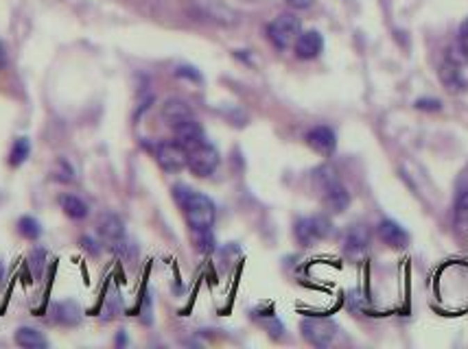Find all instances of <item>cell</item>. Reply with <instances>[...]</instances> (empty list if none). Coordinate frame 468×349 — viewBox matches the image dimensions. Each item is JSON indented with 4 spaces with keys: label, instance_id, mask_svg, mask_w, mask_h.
Segmentation results:
<instances>
[{
    "label": "cell",
    "instance_id": "6da1fadb",
    "mask_svg": "<svg viewBox=\"0 0 468 349\" xmlns=\"http://www.w3.org/2000/svg\"><path fill=\"white\" fill-rule=\"evenodd\" d=\"M175 194L184 207L186 221L193 227V232H202V230H210V227H213L217 210H215V203L210 201L206 194L184 188V186L175 188Z\"/></svg>",
    "mask_w": 468,
    "mask_h": 349
},
{
    "label": "cell",
    "instance_id": "7a4b0ae2",
    "mask_svg": "<svg viewBox=\"0 0 468 349\" xmlns=\"http://www.w3.org/2000/svg\"><path fill=\"white\" fill-rule=\"evenodd\" d=\"M315 184H318V188L322 192V201L328 212L339 214V212H344L350 205V192L346 190L344 184H339V179L335 177L333 169L322 166V169L315 171Z\"/></svg>",
    "mask_w": 468,
    "mask_h": 349
},
{
    "label": "cell",
    "instance_id": "3957f363",
    "mask_svg": "<svg viewBox=\"0 0 468 349\" xmlns=\"http://www.w3.org/2000/svg\"><path fill=\"white\" fill-rule=\"evenodd\" d=\"M300 33H302V24L293 13H280V16L267 26L269 42L280 51L293 46Z\"/></svg>",
    "mask_w": 468,
    "mask_h": 349
},
{
    "label": "cell",
    "instance_id": "277c9868",
    "mask_svg": "<svg viewBox=\"0 0 468 349\" xmlns=\"http://www.w3.org/2000/svg\"><path fill=\"white\" fill-rule=\"evenodd\" d=\"M302 337H305L311 345L315 347H328L335 341L337 325L330 318H320V316H309L300 323Z\"/></svg>",
    "mask_w": 468,
    "mask_h": 349
},
{
    "label": "cell",
    "instance_id": "5b68a950",
    "mask_svg": "<svg viewBox=\"0 0 468 349\" xmlns=\"http://www.w3.org/2000/svg\"><path fill=\"white\" fill-rule=\"evenodd\" d=\"M186 166L191 169V173L197 175V177L213 175L217 171V166H219V151L215 146H210V144L204 142L197 148L188 151V162H186Z\"/></svg>",
    "mask_w": 468,
    "mask_h": 349
},
{
    "label": "cell",
    "instance_id": "8992f818",
    "mask_svg": "<svg viewBox=\"0 0 468 349\" xmlns=\"http://www.w3.org/2000/svg\"><path fill=\"white\" fill-rule=\"evenodd\" d=\"M330 234H333V225L324 216H309L296 223V238L307 247L322 238H328Z\"/></svg>",
    "mask_w": 468,
    "mask_h": 349
},
{
    "label": "cell",
    "instance_id": "52a82bcc",
    "mask_svg": "<svg viewBox=\"0 0 468 349\" xmlns=\"http://www.w3.org/2000/svg\"><path fill=\"white\" fill-rule=\"evenodd\" d=\"M156 158H158V164L162 166L164 171L169 173H177L182 171L186 162H188V151L182 148L177 142H162L156 151Z\"/></svg>",
    "mask_w": 468,
    "mask_h": 349
},
{
    "label": "cell",
    "instance_id": "ba28073f",
    "mask_svg": "<svg viewBox=\"0 0 468 349\" xmlns=\"http://www.w3.org/2000/svg\"><path fill=\"white\" fill-rule=\"evenodd\" d=\"M173 131H175V142L186 151H193V148H197L200 144L206 142L204 140V129L195 118L179 123L177 127H173Z\"/></svg>",
    "mask_w": 468,
    "mask_h": 349
},
{
    "label": "cell",
    "instance_id": "9c48e42d",
    "mask_svg": "<svg viewBox=\"0 0 468 349\" xmlns=\"http://www.w3.org/2000/svg\"><path fill=\"white\" fill-rule=\"evenodd\" d=\"M368 245H370V230L361 223L350 225L348 230H346L344 238H341V247L348 255L364 253L368 249Z\"/></svg>",
    "mask_w": 468,
    "mask_h": 349
},
{
    "label": "cell",
    "instance_id": "30bf717a",
    "mask_svg": "<svg viewBox=\"0 0 468 349\" xmlns=\"http://www.w3.org/2000/svg\"><path fill=\"white\" fill-rule=\"evenodd\" d=\"M307 142H309L311 148L318 151V153L330 155L335 151V146H337V135H335V131L330 129V127L320 125V127H313L307 133Z\"/></svg>",
    "mask_w": 468,
    "mask_h": 349
},
{
    "label": "cell",
    "instance_id": "8fae6325",
    "mask_svg": "<svg viewBox=\"0 0 468 349\" xmlns=\"http://www.w3.org/2000/svg\"><path fill=\"white\" fill-rule=\"evenodd\" d=\"M379 238L385 242V245L394 247V249H403L410 245V234L405 232V227H401L392 219H383L379 223Z\"/></svg>",
    "mask_w": 468,
    "mask_h": 349
},
{
    "label": "cell",
    "instance_id": "7c38bea8",
    "mask_svg": "<svg viewBox=\"0 0 468 349\" xmlns=\"http://www.w3.org/2000/svg\"><path fill=\"white\" fill-rule=\"evenodd\" d=\"M324 49V40L318 31H305L300 33L296 44H293V51L300 59H315Z\"/></svg>",
    "mask_w": 468,
    "mask_h": 349
},
{
    "label": "cell",
    "instance_id": "4fadbf2b",
    "mask_svg": "<svg viewBox=\"0 0 468 349\" xmlns=\"http://www.w3.org/2000/svg\"><path fill=\"white\" fill-rule=\"evenodd\" d=\"M162 118L167 120V125L177 127L179 123L193 118V110H191V105L182 99H169L162 105Z\"/></svg>",
    "mask_w": 468,
    "mask_h": 349
},
{
    "label": "cell",
    "instance_id": "5bb4252c",
    "mask_svg": "<svg viewBox=\"0 0 468 349\" xmlns=\"http://www.w3.org/2000/svg\"><path fill=\"white\" fill-rule=\"evenodd\" d=\"M99 234L105 240H120L125 236V223L120 221L116 214H103L99 219Z\"/></svg>",
    "mask_w": 468,
    "mask_h": 349
},
{
    "label": "cell",
    "instance_id": "9a60e30c",
    "mask_svg": "<svg viewBox=\"0 0 468 349\" xmlns=\"http://www.w3.org/2000/svg\"><path fill=\"white\" fill-rule=\"evenodd\" d=\"M55 318L64 325H77L81 321V308L74 301H62L53 308Z\"/></svg>",
    "mask_w": 468,
    "mask_h": 349
},
{
    "label": "cell",
    "instance_id": "2e32d148",
    "mask_svg": "<svg viewBox=\"0 0 468 349\" xmlns=\"http://www.w3.org/2000/svg\"><path fill=\"white\" fill-rule=\"evenodd\" d=\"M16 343L20 347H31V349H38V347H49V341L47 337L40 332V330H33V327H20L16 332Z\"/></svg>",
    "mask_w": 468,
    "mask_h": 349
},
{
    "label": "cell",
    "instance_id": "e0dca14e",
    "mask_svg": "<svg viewBox=\"0 0 468 349\" xmlns=\"http://www.w3.org/2000/svg\"><path fill=\"white\" fill-rule=\"evenodd\" d=\"M59 205H62L64 214L70 216V219H86L88 216V205L79 199V196L74 194H64L62 199H59Z\"/></svg>",
    "mask_w": 468,
    "mask_h": 349
},
{
    "label": "cell",
    "instance_id": "ac0fdd59",
    "mask_svg": "<svg viewBox=\"0 0 468 349\" xmlns=\"http://www.w3.org/2000/svg\"><path fill=\"white\" fill-rule=\"evenodd\" d=\"M29 153H31V142H29L26 138H18L16 142H13L11 146V153H9V164L16 169V166L24 164Z\"/></svg>",
    "mask_w": 468,
    "mask_h": 349
},
{
    "label": "cell",
    "instance_id": "d6986e66",
    "mask_svg": "<svg viewBox=\"0 0 468 349\" xmlns=\"http://www.w3.org/2000/svg\"><path fill=\"white\" fill-rule=\"evenodd\" d=\"M18 232L29 240H38L42 236V225L33 216H22L18 221Z\"/></svg>",
    "mask_w": 468,
    "mask_h": 349
},
{
    "label": "cell",
    "instance_id": "ffe728a7",
    "mask_svg": "<svg viewBox=\"0 0 468 349\" xmlns=\"http://www.w3.org/2000/svg\"><path fill=\"white\" fill-rule=\"evenodd\" d=\"M455 221L460 227H468V188H464L455 199Z\"/></svg>",
    "mask_w": 468,
    "mask_h": 349
},
{
    "label": "cell",
    "instance_id": "44dd1931",
    "mask_svg": "<svg viewBox=\"0 0 468 349\" xmlns=\"http://www.w3.org/2000/svg\"><path fill=\"white\" fill-rule=\"evenodd\" d=\"M442 81L451 87V90H460L464 85L462 77H460V70L455 64H449V66H442Z\"/></svg>",
    "mask_w": 468,
    "mask_h": 349
},
{
    "label": "cell",
    "instance_id": "7402d4cb",
    "mask_svg": "<svg viewBox=\"0 0 468 349\" xmlns=\"http://www.w3.org/2000/svg\"><path fill=\"white\" fill-rule=\"evenodd\" d=\"M53 177L64 181V184H68V181H74V171L66 160H57L55 169H53Z\"/></svg>",
    "mask_w": 468,
    "mask_h": 349
},
{
    "label": "cell",
    "instance_id": "603a6c76",
    "mask_svg": "<svg viewBox=\"0 0 468 349\" xmlns=\"http://www.w3.org/2000/svg\"><path fill=\"white\" fill-rule=\"evenodd\" d=\"M449 62L455 64V66H462V64H468V44H458V46H453L449 51Z\"/></svg>",
    "mask_w": 468,
    "mask_h": 349
},
{
    "label": "cell",
    "instance_id": "cb8c5ba5",
    "mask_svg": "<svg viewBox=\"0 0 468 349\" xmlns=\"http://www.w3.org/2000/svg\"><path fill=\"white\" fill-rule=\"evenodd\" d=\"M195 238H197V245L202 251H213L215 247V238L210 234V230H202V232H195Z\"/></svg>",
    "mask_w": 468,
    "mask_h": 349
},
{
    "label": "cell",
    "instance_id": "d4e9b609",
    "mask_svg": "<svg viewBox=\"0 0 468 349\" xmlns=\"http://www.w3.org/2000/svg\"><path fill=\"white\" fill-rule=\"evenodd\" d=\"M416 108L418 110H427V112H437L442 108V103L437 99H418L416 101Z\"/></svg>",
    "mask_w": 468,
    "mask_h": 349
},
{
    "label": "cell",
    "instance_id": "484cf974",
    "mask_svg": "<svg viewBox=\"0 0 468 349\" xmlns=\"http://www.w3.org/2000/svg\"><path fill=\"white\" fill-rule=\"evenodd\" d=\"M177 74H179V77H188V79H195V81H202L200 72H195V68H179Z\"/></svg>",
    "mask_w": 468,
    "mask_h": 349
},
{
    "label": "cell",
    "instance_id": "4316f807",
    "mask_svg": "<svg viewBox=\"0 0 468 349\" xmlns=\"http://www.w3.org/2000/svg\"><path fill=\"white\" fill-rule=\"evenodd\" d=\"M315 0H287V5L293 7V9H309Z\"/></svg>",
    "mask_w": 468,
    "mask_h": 349
},
{
    "label": "cell",
    "instance_id": "83f0119b",
    "mask_svg": "<svg viewBox=\"0 0 468 349\" xmlns=\"http://www.w3.org/2000/svg\"><path fill=\"white\" fill-rule=\"evenodd\" d=\"M460 35H462V40L464 42H468V18L462 22V26H460Z\"/></svg>",
    "mask_w": 468,
    "mask_h": 349
},
{
    "label": "cell",
    "instance_id": "f1b7e54d",
    "mask_svg": "<svg viewBox=\"0 0 468 349\" xmlns=\"http://www.w3.org/2000/svg\"><path fill=\"white\" fill-rule=\"evenodd\" d=\"M5 62H7V57H5V49H3V44H0V68L5 66Z\"/></svg>",
    "mask_w": 468,
    "mask_h": 349
},
{
    "label": "cell",
    "instance_id": "f546056e",
    "mask_svg": "<svg viewBox=\"0 0 468 349\" xmlns=\"http://www.w3.org/2000/svg\"><path fill=\"white\" fill-rule=\"evenodd\" d=\"M248 3H254V0H248Z\"/></svg>",
    "mask_w": 468,
    "mask_h": 349
}]
</instances>
